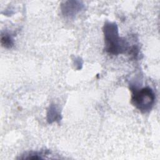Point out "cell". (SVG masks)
<instances>
[{
  "mask_svg": "<svg viewBox=\"0 0 160 160\" xmlns=\"http://www.w3.org/2000/svg\"><path fill=\"white\" fill-rule=\"evenodd\" d=\"M1 41V44L5 48H11L14 44L12 38L8 34H4V35H2Z\"/></svg>",
  "mask_w": 160,
  "mask_h": 160,
  "instance_id": "4",
  "label": "cell"
},
{
  "mask_svg": "<svg viewBox=\"0 0 160 160\" xmlns=\"http://www.w3.org/2000/svg\"><path fill=\"white\" fill-rule=\"evenodd\" d=\"M132 104L141 112L145 113L151 110L155 102V94L149 87L140 89L131 88Z\"/></svg>",
  "mask_w": 160,
  "mask_h": 160,
  "instance_id": "2",
  "label": "cell"
},
{
  "mask_svg": "<svg viewBox=\"0 0 160 160\" xmlns=\"http://www.w3.org/2000/svg\"><path fill=\"white\" fill-rule=\"evenodd\" d=\"M48 119L49 122H52V121H54L58 119V118L59 116V114L56 111L54 106H52L50 107V109L48 111Z\"/></svg>",
  "mask_w": 160,
  "mask_h": 160,
  "instance_id": "5",
  "label": "cell"
},
{
  "mask_svg": "<svg viewBox=\"0 0 160 160\" xmlns=\"http://www.w3.org/2000/svg\"><path fill=\"white\" fill-rule=\"evenodd\" d=\"M104 34L105 50L109 54H119L128 49L126 39L119 38L117 25L114 22H106L103 28Z\"/></svg>",
  "mask_w": 160,
  "mask_h": 160,
  "instance_id": "1",
  "label": "cell"
},
{
  "mask_svg": "<svg viewBox=\"0 0 160 160\" xmlns=\"http://www.w3.org/2000/svg\"><path fill=\"white\" fill-rule=\"evenodd\" d=\"M83 8V4L79 1H66L61 5V10L64 16L71 18L76 16Z\"/></svg>",
  "mask_w": 160,
  "mask_h": 160,
  "instance_id": "3",
  "label": "cell"
}]
</instances>
